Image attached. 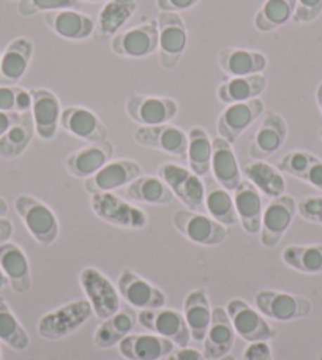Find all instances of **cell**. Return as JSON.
I'll return each mask as SVG.
<instances>
[{
    "mask_svg": "<svg viewBox=\"0 0 322 360\" xmlns=\"http://www.w3.org/2000/svg\"><path fill=\"white\" fill-rule=\"evenodd\" d=\"M92 314L94 310L87 299L73 300L43 314L38 321V335L51 342L65 338L86 324Z\"/></svg>",
    "mask_w": 322,
    "mask_h": 360,
    "instance_id": "obj_1",
    "label": "cell"
},
{
    "mask_svg": "<svg viewBox=\"0 0 322 360\" xmlns=\"http://www.w3.org/2000/svg\"><path fill=\"white\" fill-rule=\"evenodd\" d=\"M15 209L21 217L30 236L40 243L41 247H49L57 240L60 233L59 221L53 210L30 195H21L16 198Z\"/></svg>",
    "mask_w": 322,
    "mask_h": 360,
    "instance_id": "obj_2",
    "label": "cell"
},
{
    "mask_svg": "<svg viewBox=\"0 0 322 360\" xmlns=\"http://www.w3.org/2000/svg\"><path fill=\"white\" fill-rule=\"evenodd\" d=\"M255 305L264 318L278 321V323H291V321L302 319L313 310L310 299L304 295L272 291V289L257 291L255 294Z\"/></svg>",
    "mask_w": 322,
    "mask_h": 360,
    "instance_id": "obj_3",
    "label": "cell"
},
{
    "mask_svg": "<svg viewBox=\"0 0 322 360\" xmlns=\"http://www.w3.org/2000/svg\"><path fill=\"white\" fill-rule=\"evenodd\" d=\"M158 25V60L166 70L179 65L188 43V32L179 13L161 11L157 18Z\"/></svg>",
    "mask_w": 322,
    "mask_h": 360,
    "instance_id": "obj_4",
    "label": "cell"
},
{
    "mask_svg": "<svg viewBox=\"0 0 322 360\" xmlns=\"http://www.w3.org/2000/svg\"><path fill=\"white\" fill-rule=\"evenodd\" d=\"M172 223L180 234L196 245L218 247L228 239V228L201 212L180 209L174 214Z\"/></svg>",
    "mask_w": 322,
    "mask_h": 360,
    "instance_id": "obj_5",
    "label": "cell"
},
{
    "mask_svg": "<svg viewBox=\"0 0 322 360\" xmlns=\"http://www.w3.org/2000/svg\"><path fill=\"white\" fill-rule=\"evenodd\" d=\"M79 283L96 318L101 321L108 319L120 310V294L117 288L98 269H82Z\"/></svg>",
    "mask_w": 322,
    "mask_h": 360,
    "instance_id": "obj_6",
    "label": "cell"
},
{
    "mask_svg": "<svg viewBox=\"0 0 322 360\" xmlns=\"http://www.w3.org/2000/svg\"><path fill=\"white\" fill-rule=\"evenodd\" d=\"M158 177L186 209L201 212L205 207V184L193 171L176 163H163L158 168Z\"/></svg>",
    "mask_w": 322,
    "mask_h": 360,
    "instance_id": "obj_7",
    "label": "cell"
},
{
    "mask_svg": "<svg viewBox=\"0 0 322 360\" xmlns=\"http://www.w3.org/2000/svg\"><path fill=\"white\" fill-rule=\"evenodd\" d=\"M94 214L119 228L130 229H143L149 223V217L144 210L136 205L124 201L120 196L114 193H96L90 198Z\"/></svg>",
    "mask_w": 322,
    "mask_h": 360,
    "instance_id": "obj_8",
    "label": "cell"
},
{
    "mask_svg": "<svg viewBox=\"0 0 322 360\" xmlns=\"http://www.w3.org/2000/svg\"><path fill=\"white\" fill-rule=\"evenodd\" d=\"M297 214V202L289 195L275 198L262 212L259 242L264 248H275L291 228Z\"/></svg>",
    "mask_w": 322,
    "mask_h": 360,
    "instance_id": "obj_9",
    "label": "cell"
},
{
    "mask_svg": "<svg viewBox=\"0 0 322 360\" xmlns=\"http://www.w3.org/2000/svg\"><path fill=\"white\" fill-rule=\"evenodd\" d=\"M224 310L237 335L247 343L270 342L276 335V330L267 323L266 318L242 299H231Z\"/></svg>",
    "mask_w": 322,
    "mask_h": 360,
    "instance_id": "obj_10",
    "label": "cell"
},
{
    "mask_svg": "<svg viewBox=\"0 0 322 360\" xmlns=\"http://www.w3.org/2000/svg\"><path fill=\"white\" fill-rule=\"evenodd\" d=\"M138 324L150 333L171 340L179 348H186L191 340L183 313L174 308L163 307L155 310H141L138 313Z\"/></svg>",
    "mask_w": 322,
    "mask_h": 360,
    "instance_id": "obj_11",
    "label": "cell"
},
{
    "mask_svg": "<svg viewBox=\"0 0 322 360\" xmlns=\"http://www.w3.org/2000/svg\"><path fill=\"white\" fill-rule=\"evenodd\" d=\"M125 111L133 122L141 127L165 125L179 112L177 103L166 96L133 95L127 100Z\"/></svg>",
    "mask_w": 322,
    "mask_h": 360,
    "instance_id": "obj_12",
    "label": "cell"
},
{
    "mask_svg": "<svg viewBox=\"0 0 322 360\" xmlns=\"http://www.w3.org/2000/svg\"><path fill=\"white\" fill-rule=\"evenodd\" d=\"M117 291L120 299L139 311L155 310L166 305V294L131 269L122 270L117 280Z\"/></svg>",
    "mask_w": 322,
    "mask_h": 360,
    "instance_id": "obj_13",
    "label": "cell"
},
{
    "mask_svg": "<svg viewBox=\"0 0 322 360\" xmlns=\"http://www.w3.org/2000/svg\"><path fill=\"white\" fill-rule=\"evenodd\" d=\"M133 139L139 146L149 147L167 155L186 160V150H188V134L182 128L169 124L157 127H139L133 134Z\"/></svg>",
    "mask_w": 322,
    "mask_h": 360,
    "instance_id": "obj_14",
    "label": "cell"
},
{
    "mask_svg": "<svg viewBox=\"0 0 322 360\" xmlns=\"http://www.w3.org/2000/svg\"><path fill=\"white\" fill-rule=\"evenodd\" d=\"M143 176V169L141 166L133 162V160H111L103 168L95 172L92 177L86 179L84 188L90 195H96V193H112L114 190L124 188V186L130 185L133 180Z\"/></svg>",
    "mask_w": 322,
    "mask_h": 360,
    "instance_id": "obj_15",
    "label": "cell"
},
{
    "mask_svg": "<svg viewBox=\"0 0 322 360\" xmlns=\"http://www.w3.org/2000/svg\"><path fill=\"white\" fill-rule=\"evenodd\" d=\"M111 49L114 54L120 57H131V59H141V57L153 54L158 49L157 21L119 32L112 38Z\"/></svg>",
    "mask_w": 322,
    "mask_h": 360,
    "instance_id": "obj_16",
    "label": "cell"
},
{
    "mask_svg": "<svg viewBox=\"0 0 322 360\" xmlns=\"http://www.w3.org/2000/svg\"><path fill=\"white\" fill-rule=\"evenodd\" d=\"M264 112V103L259 98H253L242 103H233L220 114L217 122V130L220 138L234 144L242 136V133L257 120Z\"/></svg>",
    "mask_w": 322,
    "mask_h": 360,
    "instance_id": "obj_17",
    "label": "cell"
},
{
    "mask_svg": "<svg viewBox=\"0 0 322 360\" xmlns=\"http://www.w3.org/2000/svg\"><path fill=\"white\" fill-rule=\"evenodd\" d=\"M32 94V119H34L35 133L43 141H51L56 138L60 125V100L44 89H34Z\"/></svg>",
    "mask_w": 322,
    "mask_h": 360,
    "instance_id": "obj_18",
    "label": "cell"
},
{
    "mask_svg": "<svg viewBox=\"0 0 322 360\" xmlns=\"http://www.w3.org/2000/svg\"><path fill=\"white\" fill-rule=\"evenodd\" d=\"M60 127L73 136L87 143L108 141V128L98 115L82 106H68L62 111Z\"/></svg>",
    "mask_w": 322,
    "mask_h": 360,
    "instance_id": "obj_19",
    "label": "cell"
},
{
    "mask_svg": "<svg viewBox=\"0 0 322 360\" xmlns=\"http://www.w3.org/2000/svg\"><path fill=\"white\" fill-rule=\"evenodd\" d=\"M288 138L286 120L276 112H267L262 117L259 128L250 144V157L253 160H266L278 152Z\"/></svg>",
    "mask_w": 322,
    "mask_h": 360,
    "instance_id": "obj_20",
    "label": "cell"
},
{
    "mask_svg": "<svg viewBox=\"0 0 322 360\" xmlns=\"http://www.w3.org/2000/svg\"><path fill=\"white\" fill-rule=\"evenodd\" d=\"M114 146L109 141L94 143L70 153L65 160V168L70 176L76 179H89L98 172L103 166L111 162Z\"/></svg>",
    "mask_w": 322,
    "mask_h": 360,
    "instance_id": "obj_21",
    "label": "cell"
},
{
    "mask_svg": "<svg viewBox=\"0 0 322 360\" xmlns=\"http://www.w3.org/2000/svg\"><path fill=\"white\" fill-rule=\"evenodd\" d=\"M174 349L171 340L157 333H130L119 343V352L127 360H161Z\"/></svg>",
    "mask_w": 322,
    "mask_h": 360,
    "instance_id": "obj_22",
    "label": "cell"
},
{
    "mask_svg": "<svg viewBox=\"0 0 322 360\" xmlns=\"http://www.w3.org/2000/svg\"><path fill=\"white\" fill-rule=\"evenodd\" d=\"M234 342L236 330L226 310L223 307L214 308L212 323L204 338L202 354L207 360H220L221 357L228 356L231 349L234 348Z\"/></svg>",
    "mask_w": 322,
    "mask_h": 360,
    "instance_id": "obj_23",
    "label": "cell"
},
{
    "mask_svg": "<svg viewBox=\"0 0 322 360\" xmlns=\"http://www.w3.org/2000/svg\"><path fill=\"white\" fill-rule=\"evenodd\" d=\"M138 8V0H108L95 21L94 40L106 43L119 34Z\"/></svg>",
    "mask_w": 322,
    "mask_h": 360,
    "instance_id": "obj_24",
    "label": "cell"
},
{
    "mask_svg": "<svg viewBox=\"0 0 322 360\" xmlns=\"http://www.w3.org/2000/svg\"><path fill=\"white\" fill-rule=\"evenodd\" d=\"M0 270L16 294H27L30 291L32 275L29 259L16 243L6 242L0 245Z\"/></svg>",
    "mask_w": 322,
    "mask_h": 360,
    "instance_id": "obj_25",
    "label": "cell"
},
{
    "mask_svg": "<svg viewBox=\"0 0 322 360\" xmlns=\"http://www.w3.org/2000/svg\"><path fill=\"white\" fill-rule=\"evenodd\" d=\"M43 21L51 30L67 40H86L95 32L94 19L84 13L73 11V8L44 13Z\"/></svg>",
    "mask_w": 322,
    "mask_h": 360,
    "instance_id": "obj_26",
    "label": "cell"
},
{
    "mask_svg": "<svg viewBox=\"0 0 322 360\" xmlns=\"http://www.w3.org/2000/svg\"><path fill=\"white\" fill-rule=\"evenodd\" d=\"M210 169L214 172L215 182L228 191H234L242 182L239 162H237L233 144H229L226 139L220 136L212 139Z\"/></svg>",
    "mask_w": 322,
    "mask_h": 360,
    "instance_id": "obj_27",
    "label": "cell"
},
{
    "mask_svg": "<svg viewBox=\"0 0 322 360\" xmlns=\"http://www.w3.org/2000/svg\"><path fill=\"white\" fill-rule=\"evenodd\" d=\"M234 204L245 233L251 236L259 234L264 212L261 191L250 180H242L234 190Z\"/></svg>",
    "mask_w": 322,
    "mask_h": 360,
    "instance_id": "obj_28",
    "label": "cell"
},
{
    "mask_svg": "<svg viewBox=\"0 0 322 360\" xmlns=\"http://www.w3.org/2000/svg\"><path fill=\"white\" fill-rule=\"evenodd\" d=\"M34 44L27 38H16L5 48L0 59V86H16L29 68Z\"/></svg>",
    "mask_w": 322,
    "mask_h": 360,
    "instance_id": "obj_29",
    "label": "cell"
},
{
    "mask_svg": "<svg viewBox=\"0 0 322 360\" xmlns=\"http://www.w3.org/2000/svg\"><path fill=\"white\" fill-rule=\"evenodd\" d=\"M218 65L231 78H239L262 73L267 68V57L255 49L224 48L218 53Z\"/></svg>",
    "mask_w": 322,
    "mask_h": 360,
    "instance_id": "obj_30",
    "label": "cell"
},
{
    "mask_svg": "<svg viewBox=\"0 0 322 360\" xmlns=\"http://www.w3.org/2000/svg\"><path fill=\"white\" fill-rule=\"evenodd\" d=\"M210 300L202 289H195L186 294L183 300V318L190 330V337L195 342H204L205 333L212 323Z\"/></svg>",
    "mask_w": 322,
    "mask_h": 360,
    "instance_id": "obj_31",
    "label": "cell"
},
{
    "mask_svg": "<svg viewBox=\"0 0 322 360\" xmlns=\"http://www.w3.org/2000/svg\"><path fill=\"white\" fill-rule=\"evenodd\" d=\"M138 316L131 310H120L112 314L111 318L103 319V323L96 327L94 335V345L98 349H109L117 345L125 337L130 335L134 326H136Z\"/></svg>",
    "mask_w": 322,
    "mask_h": 360,
    "instance_id": "obj_32",
    "label": "cell"
},
{
    "mask_svg": "<svg viewBox=\"0 0 322 360\" xmlns=\"http://www.w3.org/2000/svg\"><path fill=\"white\" fill-rule=\"evenodd\" d=\"M243 174L250 180L262 195L270 199L280 198L285 195L286 180L283 177L278 168H273L272 165L264 162V160H253L243 165Z\"/></svg>",
    "mask_w": 322,
    "mask_h": 360,
    "instance_id": "obj_33",
    "label": "cell"
},
{
    "mask_svg": "<svg viewBox=\"0 0 322 360\" xmlns=\"http://www.w3.org/2000/svg\"><path fill=\"white\" fill-rule=\"evenodd\" d=\"M267 89V78L262 73L231 78L218 87V100L226 105L257 98Z\"/></svg>",
    "mask_w": 322,
    "mask_h": 360,
    "instance_id": "obj_34",
    "label": "cell"
},
{
    "mask_svg": "<svg viewBox=\"0 0 322 360\" xmlns=\"http://www.w3.org/2000/svg\"><path fill=\"white\" fill-rule=\"evenodd\" d=\"M204 205L210 217L215 221L221 223L223 226H234L239 223V217H237L234 196H231V191L223 188L220 184L214 180H209L205 184V198Z\"/></svg>",
    "mask_w": 322,
    "mask_h": 360,
    "instance_id": "obj_35",
    "label": "cell"
},
{
    "mask_svg": "<svg viewBox=\"0 0 322 360\" xmlns=\"http://www.w3.org/2000/svg\"><path fill=\"white\" fill-rule=\"evenodd\" d=\"M125 196L131 201L152 204V205H167L174 201V193L163 180L155 176H141L127 186Z\"/></svg>",
    "mask_w": 322,
    "mask_h": 360,
    "instance_id": "obj_36",
    "label": "cell"
},
{
    "mask_svg": "<svg viewBox=\"0 0 322 360\" xmlns=\"http://www.w3.org/2000/svg\"><path fill=\"white\" fill-rule=\"evenodd\" d=\"M35 133L34 119L30 112L21 114V117L0 138V158L13 160L21 157L27 150Z\"/></svg>",
    "mask_w": 322,
    "mask_h": 360,
    "instance_id": "obj_37",
    "label": "cell"
},
{
    "mask_svg": "<svg viewBox=\"0 0 322 360\" xmlns=\"http://www.w3.org/2000/svg\"><path fill=\"white\" fill-rule=\"evenodd\" d=\"M190 171L204 177L210 172L212 165V139L204 128L193 127L188 131V150H186Z\"/></svg>",
    "mask_w": 322,
    "mask_h": 360,
    "instance_id": "obj_38",
    "label": "cell"
},
{
    "mask_svg": "<svg viewBox=\"0 0 322 360\" xmlns=\"http://www.w3.org/2000/svg\"><path fill=\"white\" fill-rule=\"evenodd\" d=\"M297 0H266L255 16V27L267 34L292 19Z\"/></svg>",
    "mask_w": 322,
    "mask_h": 360,
    "instance_id": "obj_39",
    "label": "cell"
},
{
    "mask_svg": "<svg viewBox=\"0 0 322 360\" xmlns=\"http://www.w3.org/2000/svg\"><path fill=\"white\" fill-rule=\"evenodd\" d=\"M281 258L288 267L297 270L300 274H322V243H318V245H291L285 248Z\"/></svg>",
    "mask_w": 322,
    "mask_h": 360,
    "instance_id": "obj_40",
    "label": "cell"
},
{
    "mask_svg": "<svg viewBox=\"0 0 322 360\" xmlns=\"http://www.w3.org/2000/svg\"><path fill=\"white\" fill-rule=\"evenodd\" d=\"M0 342L15 351H25L30 345V337L11 308L4 299H0Z\"/></svg>",
    "mask_w": 322,
    "mask_h": 360,
    "instance_id": "obj_41",
    "label": "cell"
},
{
    "mask_svg": "<svg viewBox=\"0 0 322 360\" xmlns=\"http://www.w3.org/2000/svg\"><path fill=\"white\" fill-rule=\"evenodd\" d=\"M79 0H19L18 11L21 16H34L37 13L72 10Z\"/></svg>",
    "mask_w": 322,
    "mask_h": 360,
    "instance_id": "obj_42",
    "label": "cell"
},
{
    "mask_svg": "<svg viewBox=\"0 0 322 360\" xmlns=\"http://www.w3.org/2000/svg\"><path fill=\"white\" fill-rule=\"evenodd\" d=\"M322 15V0H297L294 11V22L308 24Z\"/></svg>",
    "mask_w": 322,
    "mask_h": 360,
    "instance_id": "obj_43",
    "label": "cell"
},
{
    "mask_svg": "<svg viewBox=\"0 0 322 360\" xmlns=\"http://www.w3.org/2000/svg\"><path fill=\"white\" fill-rule=\"evenodd\" d=\"M297 212L302 218L322 224V196H307L297 204Z\"/></svg>",
    "mask_w": 322,
    "mask_h": 360,
    "instance_id": "obj_44",
    "label": "cell"
},
{
    "mask_svg": "<svg viewBox=\"0 0 322 360\" xmlns=\"http://www.w3.org/2000/svg\"><path fill=\"white\" fill-rule=\"evenodd\" d=\"M300 180H304V182L310 184L314 186V188L322 191V160L313 155L310 163L307 166V169L304 171V174H302Z\"/></svg>",
    "mask_w": 322,
    "mask_h": 360,
    "instance_id": "obj_45",
    "label": "cell"
},
{
    "mask_svg": "<svg viewBox=\"0 0 322 360\" xmlns=\"http://www.w3.org/2000/svg\"><path fill=\"white\" fill-rule=\"evenodd\" d=\"M242 360H273L269 342L248 343V346L243 351Z\"/></svg>",
    "mask_w": 322,
    "mask_h": 360,
    "instance_id": "obj_46",
    "label": "cell"
},
{
    "mask_svg": "<svg viewBox=\"0 0 322 360\" xmlns=\"http://www.w3.org/2000/svg\"><path fill=\"white\" fill-rule=\"evenodd\" d=\"M196 4H199V0H157V8L160 11L179 13L193 8Z\"/></svg>",
    "mask_w": 322,
    "mask_h": 360,
    "instance_id": "obj_47",
    "label": "cell"
},
{
    "mask_svg": "<svg viewBox=\"0 0 322 360\" xmlns=\"http://www.w3.org/2000/svg\"><path fill=\"white\" fill-rule=\"evenodd\" d=\"M16 92L18 87L15 86H0V111L2 112H16Z\"/></svg>",
    "mask_w": 322,
    "mask_h": 360,
    "instance_id": "obj_48",
    "label": "cell"
},
{
    "mask_svg": "<svg viewBox=\"0 0 322 360\" xmlns=\"http://www.w3.org/2000/svg\"><path fill=\"white\" fill-rule=\"evenodd\" d=\"M161 360H207L202 352H199L195 348H179V349H174L169 356H166L165 359Z\"/></svg>",
    "mask_w": 322,
    "mask_h": 360,
    "instance_id": "obj_49",
    "label": "cell"
},
{
    "mask_svg": "<svg viewBox=\"0 0 322 360\" xmlns=\"http://www.w3.org/2000/svg\"><path fill=\"white\" fill-rule=\"evenodd\" d=\"M30 109H32V94H30V90L18 87L15 111L18 114H24V112H30Z\"/></svg>",
    "mask_w": 322,
    "mask_h": 360,
    "instance_id": "obj_50",
    "label": "cell"
},
{
    "mask_svg": "<svg viewBox=\"0 0 322 360\" xmlns=\"http://www.w3.org/2000/svg\"><path fill=\"white\" fill-rule=\"evenodd\" d=\"M21 117V114L18 112H2L0 111V138L10 130V128L16 124Z\"/></svg>",
    "mask_w": 322,
    "mask_h": 360,
    "instance_id": "obj_51",
    "label": "cell"
},
{
    "mask_svg": "<svg viewBox=\"0 0 322 360\" xmlns=\"http://www.w3.org/2000/svg\"><path fill=\"white\" fill-rule=\"evenodd\" d=\"M13 236V224L6 218H0V245L8 242Z\"/></svg>",
    "mask_w": 322,
    "mask_h": 360,
    "instance_id": "obj_52",
    "label": "cell"
},
{
    "mask_svg": "<svg viewBox=\"0 0 322 360\" xmlns=\"http://www.w3.org/2000/svg\"><path fill=\"white\" fill-rule=\"evenodd\" d=\"M6 212H8V204L4 198H0V218H4L6 215Z\"/></svg>",
    "mask_w": 322,
    "mask_h": 360,
    "instance_id": "obj_53",
    "label": "cell"
},
{
    "mask_svg": "<svg viewBox=\"0 0 322 360\" xmlns=\"http://www.w3.org/2000/svg\"><path fill=\"white\" fill-rule=\"evenodd\" d=\"M316 101H318V106H319L321 112H322V82H321V84H319L318 89H316Z\"/></svg>",
    "mask_w": 322,
    "mask_h": 360,
    "instance_id": "obj_54",
    "label": "cell"
},
{
    "mask_svg": "<svg viewBox=\"0 0 322 360\" xmlns=\"http://www.w3.org/2000/svg\"><path fill=\"white\" fill-rule=\"evenodd\" d=\"M6 285H8V280H6V276L4 275L2 270H0V289L5 288Z\"/></svg>",
    "mask_w": 322,
    "mask_h": 360,
    "instance_id": "obj_55",
    "label": "cell"
},
{
    "mask_svg": "<svg viewBox=\"0 0 322 360\" xmlns=\"http://www.w3.org/2000/svg\"><path fill=\"white\" fill-rule=\"evenodd\" d=\"M220 360H236V357H233V356H229V354H228V356H224V357H221Z\"/></svg>",
    "mask_w": 322,
    "mask_h": 360,
    "instance_id": "obj_56",
    "label": "cell"
},
{
    "mask_svg": "<svg viewBox=\"0 0 322 360\" xmlns=\"http://www.w3.org/2000/svg\"><path fill=\"white\" fill-rule=\"evenodd\" d=\"M86 2H105V0H86Z\"/></svg>",
    "mask_w": 322,
    "mask_h": 360,
    "instance_id": "obj_57",
    "label": "cell"
},
{
    "mask_svg": "<svg viewBox=\"0 0 322 360\" xmlns=\"http://www.w3.org/2000/svg\"><path fill=\"white\" fill-rule=\"evenodd\" d=\"M319 136H321V139H322V130H321V133H319Z\"/></svg>",
    "mask_w": 322,
    "mask_h": 360,
    "instance_id": "obj_58",
    "label": "cell"
},
{
    "mask_svg": "<svg viewBox=\"0 0 322 360\" xmlns=\"http://www.w3.org/2000/svg\"><path fill=\"white\" fill-rule=\"evenodd\" d=\"M0 360H2V352H0Z\"/></svg>",
    "mask_w": 322,
    "mask_h": 360,
    "instance_id": "obj_59",
    "label": "cell"
},
{
    "mask_svg": "<svg viewBox=\"0 0 322 360\" xmlns=\"http://www.w3.org/2000/svg\"><path fill=\"white\" fill-rule=\"evenodd\" d=\"M318 360H322V356H319V357H318Z\"/></svg>",
    "mask_w": 322,
    "mask_h": 360,
    "instance_id": "obj_60",
    "label": "cell"
},
{
    "mask_svg": "<svg viewBox=\"0 0 322 360\" xmlns=\"http://www.w3.org/2000/svg\"><path fill=\"white\" fill-rule=\"evenodd\" d=\"M0 59H2V54H0Z\"/></svg>",
    "mask_w": 322,
    "mask_h": 360,
    "instance_id": "obj_61",
    "label": "cell"
}]
</instances>
